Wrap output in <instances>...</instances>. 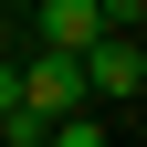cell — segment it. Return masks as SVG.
Returning <instances> with one entry per match:
<instances>
[{
  "label": "cell",
  "mask_w": 147,
  "mask_h": 147,
  "mask_svg": "<svg viewBox=\"0 0 147 147\" xmlns=\"http://www.w3.org/2000/svg\"><path fill=\"white\" fill-rule=\"evenodd\" d=\"M74 63H84V95H126V105L147 95V53H137V32H95Z\"/></svg>",
  "instance_id": "1"
},
{
  "label": "cell",
  "mask_w": 147,
  "mask_h": 147,
  "mask_svg": "<svg viewBox=\"0 0 147 147\" xmlns=\"http://www.w3.org/2000/svg\"><path fill=\"white\" fill-rule=\"evenodd\" d=\"M21 105H32V116H74V105H84V63L42 42V53L21 63Z\"/></svg>",
  "instance_id": "2"
},
{
  "label": "cell",
  "mask_w": 147,
  "mask_h": 147,
  "mask_svg": "<svg viewBox=\"0 0 147 147\" xmlns=\"http://www.w3.org/2000/svg\"><path fill=\"white\" fill-rule=\"evenodd\" d=\"M95 32H105V11H95V0H42V42H53V53H84Z\"/></svg>",
  "instance_id": "3"
},
{
  "label": "cell",
  "mask_w": 147,
  "mask_h": 147,
  "mask_svg": "<svg viewBox=\"0 0 147 147\" xmlns=\"http://www.w3.org/2000/svg\"><path fill=\"white\" fill-rule=\"evenodd\" d=\"M42 147H105V126L74 105V116H53V126H42Z\"/></svg>",
  "instance_id": "4"
},
{
  "label": "cell",
  "mask_w": 147,
  "mask_h": 147,
  "mask_svg": "<svg viewBox=\"0 0 147 147\" xmlns=\"http://www.w3.org/2000/svg\"><path fill=\"white\" fill-rule=\"evenodd\" d=\"M53 116H32V105H0V147H42Z\"/></svg>",
  "instance_id": "5"
},
{
  "label": "cell",
  "mask_w": 147,
  "mask_h": 147,
  "mask_svg": "<svg viewBox=\"0 0 147 147\" xmlns=\"http://www.w3.org/2000/svg\"><path fill=\"white\" fill-rule=\"evenodd\" d=\"M95 11H105V32H137L147 21V0H95Z\"/></svg>",
  "instance_id": "6"
},
{
  "label": "cell",
  "mask_w": 147,
  "mask_h": 147,
  "mask_svg": "<svg viewBox=\"0 0 147 147\" xmlns=\"http://www.w3.org/2000/svg\"><path fill=\"white\" fill-rule=\"evenodd\" d=\"M0 105H21V63H0Z\"/></svg>",
  "instance_id": "7"
}]
</instances>
